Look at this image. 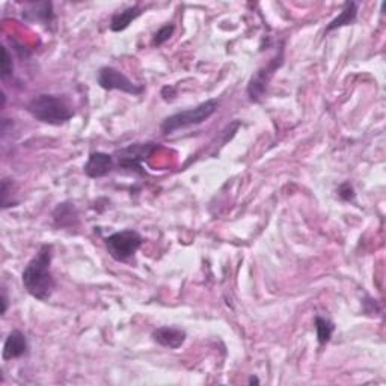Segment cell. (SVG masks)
Wrapping results in <instances>:
<instances>
[{
	"mask_svg": "<svg viewBox=\"0 0 386 386\" xmlns=\"http://www.w3.org/2000/svg\"><path fill=\"white\" fill-rule=\"evenodd\" d=\"M52 259L53 246L44 243L21 274L23 287L29 296L40 302H47L56 290V279L52 274Z\"/></svg>",
	"mask_w": 386,
	"mask_h": 386,
	"instance_id": "obj_1",
	"label": "cell"
},
{
	"mask_svg": "<svg viewBox=\"0 0 386 386\" xmlns=\"http://www.w3.org/2000/svg\"><path fill=\"white\" fill-rule=\"evenodd\" d=\"M26 109L33 119L49 126H64L74 117V110L68 100L58 94H40L33 97Z\"/></svg>",
	"mask_w": 386,
	"mask_h": 386,
	"instance_id": "obj_2",
	"label": "cell"
},
{
	"mask_svg": "<svg viewBox=\"0 0 386 386\" xmlns=\"http://www.w3.org/2000/svg\"><path fill=\"white\" fill-rule=\"evenodd\" d=\"M218 109L219 101L216 98H210L198 105L197 107L181 110L174 113V115L166 117L160 124V130L163 134H172L178 130L199 126V124H204L207 119H210L218 112Z\"/></svg>",
	"mask_w": 386,
	"mask_h": 386,
	"instance_id": "obj_3",
	"label": "cell"
},
{
	"mask_svg": "<svg viewBox=\"0 0 386 386\" xmlns=\"http://www.w3.org/2000/svg\"><path fill=\"white\" fill-rule=\"evenodd\" d=\"M283 47H286V45H283V42H281L279 50L276 52L274 58H271L266 65L259 66L258 70L251 76V78H249L247 86H246V94L252 103H261L263 98L266 97L271 78L275 77L279 68L283 65V61H286V49Z\"/></svg>",
	"mask_w": 386,
	"mask_h": 386,
	"instance_id": "obj_4",
	"label": "cell"
},
{
	"mask_svg": "<svg viewBox=\"0 0 386 386\" xmlns=\"http://www.w3.org/2000/svg\"><path fill=\"white\" fill-rule=\"evenodd\" d=\"M157 150L158 144L156 142H136L117 150L112 156L115 158V168L129 169L131 172L145 175L142 163L148 160Z\"/></svg>",
	"mask_w": 386,
	"mask_h": 386,
	"instance_id": "obj_5",
	"label": "cell"
},
{
	"mask_svg": "<svg viewBox=\"0 0 386 386\" xmlns=\"http://www.w3.org/2000/svg\"><path fill=\"white\" fill-rule=\"evenodd\" d=\"M144 243L142 235L136 230H121L107 235L105 238V246L109 255L118 261V263H126L136 255Z\"/></svg>",
	"mask_w": 386,
	"mask_h": 386,
	"instance_id": "obj_6",
	"label": "cell"
},
{
	"mask_svg": "<svg viewBox=\"0 0 386 386\" xmlns=\"http://www.w3.org/2000/svg\"><path fill=\"white\" fill-rule=\"evenodd\" d=\"M97 83L105 90H121L129 95H142L145 93V86L134 83L133 81L117 70L115 66H101L97 73Z\"/></svg>",
	"mask_w": 386,
	"mask_h": 386,
	"instance_id": "obj_7",
	"label": "cell"
},
{
	"mask_svg": "<svg viewBox=\"0 0 386 386\" xmlns=\"http://www.w3.org/2000/svg\"><path fill=\"white\" fill-rule=\"evenodd\" d=\"M115 169V158L112 154L103 151H94L88 157V162L83 166V172L89 178H103Z\"/></svg>",
	"mask_w": 386,
	"mask_h": 386,
	"instance_id": "obj_8",
	"label": "cell"
},
{
	"mask_svg": "<svg viewBox=\"0 0 386 386\" xmlns=\"http://www.w3.org/2000/svg\"><path fill=\"white\" fill-rule=\"evenodd\" d=\"M153 341L169 350H177L186 343L187 334L185 329L177 326H160L151 332Z\"/></svg>",
	"mask_w": 386,
	"mask_h": 386,
	"instance_id": "obj_9",
	"label": "cell"
},
{
	"mask_svg": "<svg viewBox=\"0 0 386 386\" xmlns=\"http://www.w3.org/2000/svg\"><path fill=\"white\" fill-rule=\"evenodd\" d=\"M29 350L28 344V338L18 329H14L11 331L4 343V350H2V359L6 361H13V359H20L21 356H25Z\"/></svg>",
	"mask_w": 386,
	"mask_h": 386,
	"instance_id": "obj_10",
	"label": "cell"
},
{
	"mask_svg": "<svg viewBox=\"0 0 386 386\" xmlns=\"http://www.w3.org/2000/svg\"><path fill=\"white\" fill-rule=\"evenodd\" d=\"M21 17L30 23H42L45 28H49L53 20V4L52 2H30L25 4V9H23Z\"/></svg>",
	"mask_w": 386,
	"mask_h": 386,
	"instance_id": "obj_11",
	"label": "cell"
},
{
	"mask_svg": "<svg viewBox=\"0 0 386 386\" xmlns=\"http://www.w3.org/2000/svg\"><path fill=\"white\" fill-rule=\"evenodd\" d=\"M54 226L62 230H76L78 226V211L76 206L70 201L61 202L56 206V209L52 213Z\"/></svg>",
	"mask_w": 386,
	"mask_h": 386,
	"instance_id": "obj_12",
	"label": "cell"
},
{
	"mask_svg": "<svg viewBox=\"0 0 386 386\" xmlns=\"http://www.w3.org/2000/svg\"><path fill=\"white\" fill-rule=\"evenodd\" d=\"M142 16V8L139 5H133L126 9L119 11V13H115L110 18V30L112 32H122L126 30L131 23Z\"/></svg>",
	"mask_w": 386,
	"mask_h": 386,
	"instance_id": "obj_13",
	"label": "cell"
},
{
	"mask_svg": "<svg viewBox=\"0 0 386 386\" xmlns=\"http://www.w3.org/2000/svg\"><path fill=\"white\" fill-rule=\"evenodd\" d=\"M358 11H359V5L356 2H346L344 8L341 13H339L329 25L326 26V33L337 30L339 28L344 26H351L353 23H356L358 20Z\"/></svg>",
	"mask_w": 386,
	"mask_h": 386,
	"instance_id": "obj_14",
	"label": "cell"
},
{
	"mask_svg": "<svg viewBox=\"0 0 386 386\" xmlns=\"http://www.w3.org/2000/svg\"><path fill=\"white\" fill-rule=\"evenodd\" d=\"M315 324V334H317V343L320 346H326L332 339V335L335 332V323L332 320L326 319L323 315H315L314 319Z\"/></svg>",
	"mask_w": 386,
	"mask_h": 386,
	"instance_id": "obj_15",
	"label": "cell"
},
{
	"mask_svg": "<svg viewBox=\"0 0 386 386\" xmlns=\"http://www.w3.org/2000/svg\"><path fill=\"white\" fill-rule=\"evenodd\" d=\"M174 32H175V25H172V23H168V25L162 26L154 33V37H153L154 47H160V45H163L166 41L171 40Z\"/></svg>",
	"mask_w": 386,
	"mask_h": 386,
	"instance_id": "obj_16",
	"label": "cell"
},
{
	"mask_svg": "<svg viewBox=\"0 0 386 386\" xmlns=\"http://www.w3.org/2000/svg\"><path fill=\"white\" fill-rule=\"evenodd\" d=\"M14 74V64H13V56L8 52L5 45H2V73H0V77H2V82H6L8 78L13 77Z\"/></svg>",
	"mask_w": 386,
	"mask_h": 386,
	"instance_id": "obj_17",
	"label": "cell"
},
{
	"mask_svg": "<svg viewBox=\"0 0 386 386\" xmlns=\"http://www.w3.org/2000/svg\"><path fill=\"white\" fill-rule=\"evenodd\" d=\"M338 197L341 198L343 201H346V202L355 201V198H356V192H355L353 185H351L350 181H344V183L339 185V186H338Z\"/></svg>",
	"mask_w": 386,
	"mask_h": 386,
	"instance_id": "obj_18",
	"label": "cell"
},
{
	"mask_svg": "<svg viewBox=\"0 0 386 386\" xmlns=\"http://www.w3.org/2000/svg\"><path fill=\"white\" fill-rule=\"evenodd\" d=\"M160 95H162V98L165 101H168V103H169V101H172L177 97V88L174 85H166V86L162 88Z\"/></svg>",
	"mask_w": 386,
	"mask_h": 386,
	"instance_id": "obj_19",
	"label": "cell"
},
{
	"mask_svg": "<svg viewBox=\"0 0 386 386\" xmlns=\"http://www.w3.org/2000/svg\"><path fill=\"white\" fill-rule=\"evenodd\" d=\"M0 300H2V311H0V312H2V315H5L6 311H8V306H9V299H8V294H6L5 287H2V299H0Z\"/></svg>",
	"mask_w": 386,
	"mask_h": 386,
	"instance_id": "obj_20",
	"label": "cell"
},
{
	"mask_svg": "<svg viewBox=\"0 0 386 386\" xmlns=\"http://www.w3.org/2000/svg\"><path fill=\"white\" fill-rule=\"evenodd\" d=\"M247 383H249V385H259V380H258L255 376H251V379H249Z\"/></svg>",
	"mask_w": 386,
	"mask_h": 386,
	"instance_id": "obj_21",
	"label": "cell"
},
{
	"mask_svg": "<svg viewBox=\"0 0 386 386\" xmlns=\"http://www.w3.org/2000/svg\"><path fill=\"white\" fill-rule=\"evenodd\" d=\"M5 105H6V95L5 93H2V109H5Z\"/></svg>",
	"mask_w": 386,
	"mask_h": 386,
	"instance_id": "obj_22",
	"label": "cell"
}]
</instances>
